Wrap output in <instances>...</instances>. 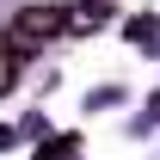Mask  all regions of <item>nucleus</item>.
<instances>
[{"label":"nucleus","instance_id":"1","mask_svg":"<svg viewBox=\"0 0 160 160\" xmlns=\"http://www.w3.org/2000/svg\"><path fill=\"white\" fill-rule=\"evenodd\" d=\"M62 31H68L62 6H19V19H12V37H25V43H56Z\"/></svg>","mask_w":160,"mask_h":160},{"label":"nucleus","instance_id":"2","mask_svg":"<svg viewBox=\"0 0 160 160\" xmlns=\"http://www.w3.org/2000/svg\"><path fill=\"white\" fill-rule=\"evenodd\" d=\"M12 80H19V62H12V49H0V92H6Z\"/></svg>","mask_w":160,"mask_h":160}]
</instances>
